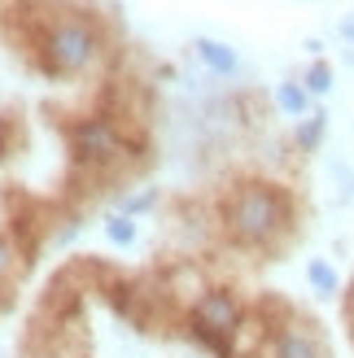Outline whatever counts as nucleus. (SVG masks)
Returning <instances> with one entry per match:
<instances>
[{"mask_svg": "<svg viewBox=\"0 0 354 358\" xmlns=\"http://www.w3.org/2000/svg\"><path fill=\"white\" fill-rule=\"evenodd\" d=\"M35 44H40V66L44 75H83L87 66H92L101 57V27L92 22V17L83 13H62V17H48V22L40 27V35H35Z\"/></svg>", "mask_w": 354, "mask_h": 358, "instance_id": "f257e3e1", "label": "nucleus"}, {"mask_svg": "<svg viewBox=\"0 0 354 358\" xmlns=\"http://www.w3.org/2000/svg\"><path fill=\"white\" fill-rule=\"evenodd\" d=\"M223 223L245 245H267L289 227V196L276 184H241L223 206Z\"/></svg>", "mask_w": 354, "mask_h": 358, "instance_id": "f03ea898", "label": "nucleus"}, {"mask_svg": "<svg viewBox=\"0 0 354 358\" xmlns=\"http://www.w3.org/2000/svg\"><path fill=\"white\" fill-rule=\"evenodd\" d=\"M66 140H70V153H75L79 166H114L122 162L127 153V131L118 127L110 114H92V118H79L66 127Z\"/></svg>", "mask_w": 354, "mask_h": 358, "instance_id": "7ed1b4c3", "label": "nucleus"}, {"mask_svg": "<svg viewBox=\"0 0 354 358\" xmlns=\"http://www.w3.org/2000/svg\"><path fill=\"white\" fill-rule=\"evenodd\" d=\"M192 324L197 332H210V336H232L236 332V301L227 289H210L192 301Z\"/></svg>", "mask_w": 354, "mask_h": 358, "instance_id": "20e7f679", "label": "nucleus"}, {"mask_svg": "<svg viewBox=\"0 0 354 358\" xmlns=\"http://www.w3.org/2000/svg\"><path fill=\"white\" fill-rule=\"evenodd\" d=\"M271 358H324V350H320V341H315L311 332L289 328V332H280V336H276Z\"/></svg>", "mask_w": 354, "mask_h": 358, "instance_id": "39448f33", "label": "nucleus"}, {"mask_svg": "<svg viewBox=\"0 0 354 358\" xmlns=\"http://www.w3.org/2000/svg\"><path fill=\"white\" fill-rule=\"evenodd\" d=\"M192 52H197L201 66L215 70V75H236V66H241L236 52L227 48V44H219V40H197V44H192Z\"/></svg>", "mask_w": 354, "mask_h": 358, "instance_id": "423d86ee", "label": "nucleus"}, {"mask_svg": "<svg viewBox=\"0 0 354 358\" xmlns=\"http://www.w3.org/2000/svg\"><path fill=\"white\" fill-rule=\"evenodd\" d=\"M276 105H280L289 118H302L306 105H311V92H306L302 83H280V87H276Z\"/></svg>", "mask_w": 354, "mask_h": 358, "instance_id": "0eeeda50", "label": "nucleus"}, {"mask_svg": "<svg viewBox=\"0 0 354 358\" xmlns=\"http://www.w3.org/2000/svg\"><path fill=\"white\" fill-rule=\"evenodd\" d=\"M324 127H328V114H320V110L306 114V122L297 127V149L315 153V149H320V140H324Z\"/></svg>", "mask_w": 354, "mask_h": 358, "instance_id": "6e6552de", "label": "nucleus"}, {"mask_svg": "<svg viewBox=\"0 0 354 358\" xmlns=\"http://www.w3.org/2000/svg\"><path fill=\"white\" fill-rule=\"evenodd\" d=\"M306 275H311V284H315V289H320L324 297L337 293V271H332V266H328L324 258H315V262L306 266Z\"/></svg>", "mask_w": 354, "mask_h": 358, "instance_id": "1a4fd4ad", "label": "nucleus"}, {"mask_svg": "<svg viewBox=\"0 0 354 358\" xmlns=\"http://www.w3.org/2000/svg\"><path fill=\"white\" fill-rule=\"evenodd\" d=\"M105 236H110L114 245H132V241H136V223L127 219V214H118V219L105 223Z\"/></svg>", "mask_w": 354, "mask_h": 358, "instance_id": "9d476101", "label": "nucleus"}, {"mask_svg": "<svg viewBox=\"0 0 354 358\" xmlns=\"http://www.w3.org/2000/svg\"><path fill=\"white\" fill-rule=\"evenodd\" d=\"M328 87H332V70H328L324 62H315V66L306 70V92H311V96H324Z\"/></svg>", "mask_w": 354, "mask_h": 358, "instance_id": "9b49d317", "label": "nucleus"}, {"mask_svg": "<svg viewBox=\"0 0 354 358\" xmlns=\"http://www.w3.org/2000/svg\"><path fill=\"white\" fill-rule=\"evenodd\" d=\"M13 149V122L9 118H0V157H5Z\"/></svg>", "mask_w": 354, "mask_h": 358, "instance_id": "f8f14e48", "label": "nucleus"}, {"mask_svg": "<svg viewBox=\"0 0 354 358\" xmlns=\"http://www.w3.org/2000/svg\"><path fill=\"white\" fill-rule=\"evenodd\" d=\"M9 266H13V245L0 241V275H9Z\"/></svg>", "mask_w": 354, "mask_h": 358, "instance_id": "ddd939ff", "label": "nucleus"}, {"mask_svg": "<svg viewBox=\"0 0 354 358\" xmlns=\"http://www.w3.org/2000/svg\"><path fill=\"white\" fill-rule=\"evenodd\" d=\"M341 35H346V40H354V17H346V22H341Z\"/></svg>", "mask_w": 354, "mask_h": 358, "instance_id": "4468645a", "label": "nucleus"}]
</instances>
